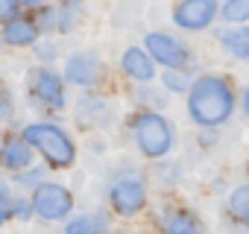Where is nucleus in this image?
Listing matches in <instances>:
<instances>
[{
    "instance_id": "nucleus-15",
    "label": "nucleus",
    "mask_w": 249,
    "mask_h": 234,
    "mask_svg": "<svg viewBox=\"0 0 249 234\" xmlns=\"http://www.w3.org/2000/svg\"><path fill=\"white\" fill-rule=\"evenodd\" d=\"M229 208H231L234 219H240V222L249 225V187H246V184L231 190V196H229Z\"/></svg>"
},
{
    "instance_id": "nucleus-3",
    "label": "nucleus",
    "mask_w": 249,
    "mask_h": 234,
    "mask_svg": "<svg viewBox=\"0 0 249 234\" xmlns=\"http://www.w3.org/2000/svg\"><path fill=\"white\" fill-rule=\"evenodd\" d=\"M135 144L141 147L144 155L159 158V155L170 152V147H173V129H170V123L164 120L161 114L147 111V114H141L138 120H135Z\"/></svg>"
},
{
    "instance_id": "nucleus-6",
    "label": "nucleus",
    "mask_w": 249,
    "mask_h": 234,
    "mask_svg": "<svg viewBox=\"0 0 249 234\" xmlns=\"http://www.w3.org/2000/svg\"><path fill=\"white\" fill-rule=\"evenodd\" d=\"M147 53L153 56V62H159L164 67H182L188 62V47L167 33H150L147 35Z\"/></svg>"
},
{
    "instance_id": "nucleus-5",
    "label": "nucleus",
    "mask_w": 249,
    "mask_h": 234,
    "mask_svg": "<svg viewBox=\"0 0 249 234\" xmlns=\"http://www.w3.org/2000/svg\"><path fill=\"white\" fill-rule=\"evenodd\" d=\"M108 199H111V208H114L120 217H135V214L144 208V202H147V187H144L141 179L126 176V179H117V182L111 184Z\"/></svg>"
},
{
    "instance_id": "nucleus-9",
    "label": "nucleus",
    "mask_w": 249,
    "mask_h": 234,
    "mask_svg": "<svg viewBox=\"0 0 249 234\" xmlns=\"http://www.w3.org/2000/svg\"><path fill=\"white\" fill-rule=\"evenodd\" d=\"M100 70H103V65H100V59L94 53H76L65 65V76L73 85H91V82H97Z\"/></svg>"
},
{
    "instance_id": "nucleus-16",
    "label": "nucleus",
    "mask_w": 249,
    "mask_h": 234,
    "mask_svg": "<svg viewBox=\"0 0 249 234\" xmlns=\"http://www.w3.org/2000/svg\"><path fill=\"white\" fill-rule=\"evenodd\" d=\"M223 18L226 21H249V0H229V3H223Z\"/></svg>"
},
{
    "instance_id": "nucleus-4",
    "label": "nucleus",
    "mask_w": 249,
    "mask_h": 234,
    "mask_svg": "<svg viewBox=\"0 0 249 234\" xmlns=\"http://www.w3.org/2000/svg\"><path fill=\"white\" fill-rule=\"evenodd\" d=\"M33 211L41 219H65L73 211V196L62 184H38L33 193Z\"/></svg>"
},
{
    "instance_id": "nucleus-14",
    "label": "nucleus",
    "mask_w": 249,
    "mask_h": 234,
    "mask_svg": "<svg viewBox=\"0 0 249 234\" xmlns=\"http://www.w3.org/2000/svg\"><path fill=\"white\" fill-rule=\"evenodd\" d=\"M220 41L226 44L229 53H234V56H240V59H249V27L226 30V33H220Z\"/></svg>"
},
{
    "instance_id": "nucleus-20",
    "label": "nucleus",
    "mask_w": 249,
    "mask_h": 234,
    "mask_svg": "<svg viewBox=\"0 0 249 234\" xmlns=\"http://www.w3.org/2000/svg\"><path fill=\"white\" fill-rule=\"evenodd\" d=\"M30 202H15V208H12V217H21V219H30Z\"/></svg>"
},
{
    "instance_id": "nucleus-22",
    "label": "nucleus",
    "mask_w": 249,
    "mask_h": 234,
    "mask_svg": "<svg viewBox=\"0 0 249 234\" xmlns=\"http://www.w3.org/2000/svg\"><path fill=\"white\" fill-rule=\"evenodd\" d=\"M41 176V170H30V173H21V182H36Z\"/></svg>"
},
{
    "instance_id": "nucleus-19",
    "label": "nucleus",
    "mask_w": 249,
    "mask_h": 234,
    "mask_svg": "<svg viewBox=\"0 0 249 234\" xmlns=\"http://www.w3.org/2000/svg\"><path fill=\"white\" fill-rule=\"evenodd\" d=\"M164 85H170V88H176V91L188 88V82H185L182 76H176V73H164Z\"/></svg>"
},
{
    "instance_id": "nucleus-11",
    "label": "nucleus",
    "mask_w": 249,
    "mask_h": 234,
    "mask_svg": "<svg viewBox=\"0 0 249 234\" xmlns=\"http://www.w3.org/2000/svg\"><path fill=\"white\" fill-rule=\"evenodd\" d=\"M3 38H6V44H33L38 38V27H36V21L21 15L3 27Z\"/></svg>"
},
{
    "instance_id": "nucleus-13",
    "label": "nucleus",
    "mask_w": 249,
    "mask_h": 234,
    "mask_svg": "<svg viewBox=\"0 0 249 234\" xmlns=\"http://www.w3.org/2000/svg\"><path fill=\"white\" fill-rule=\"evenodd\" d=\"M164 234H199V219L191 211H176L164 222Z\"/></svg>"
},
{
    "instance_id": "nucleus-7",
    "label": "nucleus",
    "mask_w": 249,
    "mask_h": 234,
    "mask_svg": "<svg viewBox=\"0 0 249 234\" xmlns=\"http://www.w3.org/2000/svg\"><path fill=\"white\" fill-rule=\"evenodd\" d=\"M217 15V6L211 0H185L173 9V21L182 30H205Z\"/></svg>"
},
{
    "instance_id": "nucleus-23",
    "label": "nucleus",
    "mask_w": 249,
    "mask_h": 234,
    "mask_svg": "<svg viewBox=\"0 0 249 234\" xmlns=\"http://www.w3.org/2000/svg\"><path fill=\"white\" fill-rule=\"evenodd\" d=\"M243 108H246V114H249V88L243 91Z\"/></svg>"
},
{
    "instance_id": "nucleus-1",
    "label": "nucleus",
    "mask_w": 249,
    "mask_h": 234,
    "mask_svg": "<svg viewBox=\"0 0 249 234\" xmlns=\"http://www.w3.org/2000/svg\"><path fill=\"white\" fill-rule=\"evenodd\" d=\"M188 111L199 126H220L234 111V94L220 76H199L188 91Z\"/></svg>"
},
{
    "instance_id": "nucleus-18",
    "label": "nucleus",
    "mask_w": 249,
    "mask_h": 234,
    "mask_svg": "<svg viewBox=\"0 0 249 234\" xmlns=\"http://www.w3.org/2000/svg\"><path fill=\"white\" fill-rule=\"evenodd\" d=\"M18 3H12V0H9V3H3V6H0V15H3V21L9 24V21H15V15H18Z\"/></svg>"
},
{
    "instance_id": "nucleus-21",
    "label": "nucleus",
    "mask_w": 249,
    "mask_h": 234,
    "mask_svg": "<svg viewBox=\"0 0 249 234\" xmlns=\"http://www.w3.org/2000/svg\"><path fill=\"white\" fill-rule=\"evenodd\" d=\"M36 53H38V59H47V62H50V59L56 56V50H53V44H41V47H38Z\"/></svg>"
},
{
    "instance_id": "nucleus-12",
    "label": "nucleus",
    "mask_w": 249,
    "mask_h": 234,
    "mask_svg": "<svg viewBox=\"0 0 249 234\" xmlns=\"http://www.w3.org/2000/svg\"><path fill=\"white\" fill-rule=\"evenodd\" d=\"M27 164H30V147H27V141L9 138L3 144V167H9V170H27Z\"/></svg>"
},
{
    "instance_id": "nucleus-2",
    "label": "nucleus",
    "mask_w": 249,
    "mask_h": 234,
    "mask_svg": "<svg viewBox=\"0 0 249 234\" xmlns=\"http://www.w3.org/2000/svg\"><path fill=\"white\" fill-rule=\"evenodd\" d=\"M24 141L33 144L47 158V164L56 167V170L71 167L73 158H76V150H73L71 138L59 126H53V123H33V126H27L24 129Z\"/></svg>"
},
{
    "instance_id": "nucleus-10",
    "label": "nucleus",
    "mask_w": 249,
    "mask_h": 234,
    "mask_svg": "<svg viewBox=\"0 0 249 234\" xmlns=\"http://www.w3.org/2000/svg\"><path fill=\"white\" fill-rule=\"evenodd\" d=\"M123 70H126L132 79H141V82H150L156 76V65H153V56L141 47H129L123 53Z\"/></svg>"
},
{
    "instance_id": "nucleus-8",
    "label": "nucleus",
    "mask_w": 249,
    "mask_h": 234,
    "mask_svg": "<svg viewBox=\"0 0 249 234\" xmlns=\"http://www.w3.org/2000/svg\"><path fill=\"white\" fill-rule=\"evenodd\" d=\"M30 91H33V97L38 100V102H44V105H50V108H62L65 105V91H62V79L47 67H41V70H33V76H30Z\"/></svg>"
},
{
    "instance_id": "nucleus-17",
    "label": "nucleus",
    "mask_w": 249,
    "mask_h": 234,
    "mask_svg": "<svg viewBox=\"0 0 249 234\" xmlns=\"http://www.w3.org/2000/svg\"><path fill=\"white\" fill-rule=\"evenodd\" d=\"M65 234H97V225L88 217H76V219H71L65 225Z\"/></svg>"
}]
</instances>
